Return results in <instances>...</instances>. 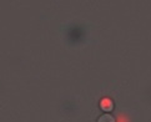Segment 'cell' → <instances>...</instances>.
I'll return each instance as SVG.
<instances>
[{
  "label": "cell",
  "mask_w": 151,
  "mask_h": 122,
  "mask_svg": "<svg viewBox=\"0 0 151 122\" xmlns=\"http://www.w3.org/2000/svg\"><path fill=\"white\" fill-rule=\"evenodd\" d=\"M112 107H114V105H112V101L110 98H104L101 101V108L104 111H111Z\"/></svg>",
  "instance_id": "cell-1"
},
{
  "label": "cell",
  "mask_w": 151,
  "mask_h": 122,
  "mask_svg": "<svg viewBox=\"0 0 151 122\" xmlns=\"http://www.w3.org/2000/svg\"><path fill=\"white\" fill-rule=\"evenodd\" d=\"M98 122H115V120L111 115H102L101 117L98 120Z\"/></svg>",
  "instance_id": "cell-2"
}]
</instances>
